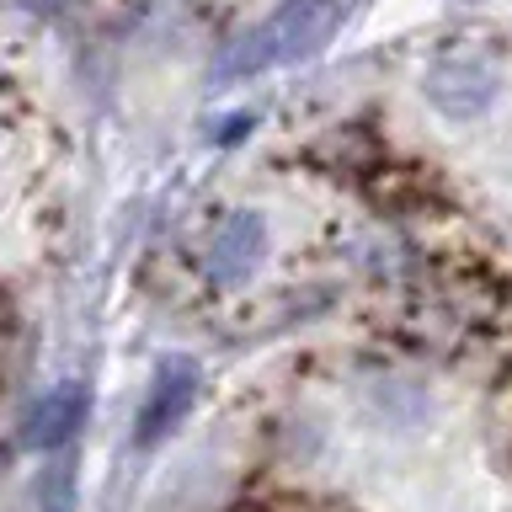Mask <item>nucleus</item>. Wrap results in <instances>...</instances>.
Segmentation results:
<instances>
[{"mask_svg": "<svg viewBox=\"0 0 512 512\" xmlns=\"http://www.w3.org/2000/svg\"><path fill=\"white\" fill-rule=\"evenodd\" d=\"M336 11H342V0H283L262 27L240 32L224 48L214 64V80H246V75H262V70L304 59L310 48L326 43V32L336 27Z\"/></svg>", "mask_w": 512, "mask_h": 512, "instance_id": "1", "label": "nucleus"}, {"mask_svg": "<svg viewBox=\"0 0 512 512\" xmlns=\"http://www.w3.org/2000/svg\"><path fill=\"white\" fill-rule=\"evenodd\" d=\"M443 331L459 347V363L502 374L512 368V294L496 283H448L443 288Z\"/></svg>", "mask_w": 512, "mask_h": 512, "instance_id": "2", "label": "nucleus"}, {"mask_svg": "<svg viewBox=\"0 0 512 512\" xmlns=\"http://www.w3.org/2000/svg\"><path fill=\"white\" fill-rule=\"evenodd\" d=\"M427 96L438 112H448V118H475V112H486V102L496 96V70L475 54L438 59L427 70Z\"/></svg>", "mask_w": 512, "mask_h": 512, "instance_id": "3", "label": "nucleus"}, {"mask_svg": "<svg viewBox=\"0 0 512 512\" xmlns=\"http://www.w3.org/2000/svg\"><path fill=\"white\" fill-rule=\"evenodd\" d=\"M192 390H198V363L192 358H166L155 368L150 400L139 406V443H155L182 422V411L192 406Z\"/></svg>", "mask_w": 512, "mask_h": 512, "instance_id": "4", "label": "nucleus"}, {"mask_svg": "<svg viewBox=\"0 0 512 512\" xmlns=\"http://www.w3.org/2000/svg\"><path fill=\"white\" fill-rule=\"evenodd\" d=\"M80 422H86V390H80V384H59V390H48L38 406H32L22 438L32 448H54V443L70 438Z\"/></svg>", "mask_w": 512, "mask_h": 512, "instance_id": "5", "label": "nucleus"}, {"mask_svg": "<svg viewBox=\"0 0 512 512\" xmlns=\"http://www.w3.org/2000/svg\"><path fill=\"white\" fill-rule=\"evenodd\" d=\"M256 256H262V219L235 214L214 235V246H208V272H214L219 283H235V278H246V272L256 267Z\"/></svg>", "mask_w": 512, "mask_h": 512, "instance_id": "6", "label": "nucleus"}]
</instances>
